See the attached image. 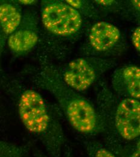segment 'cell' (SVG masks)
<instances>
[{"label": "cell", "instance_id": "6da1fadb", "mask_svg": "<svg viewBox=\"0 0 140 157\" xmlns=\"http://www.w3.org/2000/svg\"><path fill=\"white\" fill-rule=\"evenodd\" d=\"M34 81L56 99L68 123L77 132L88 137L106 134V124L98 109L66 85L55 69L44 67L36 75Z\"/></svg>", "mask_w": 140, "mask_h": 157}, {"label": "cell", "instance_id": "7a4b0ae2", "mask_svg": "<svg viewBox=\"0 0 140 157\" xmlns=\"http://www.w3.org/2000/svg\"><path fill=\"white\" fill-rule=\"evenodd\" d=\"M17 108L26 129L38 138L50 157H62L66 140L56 114L38 91L24 88L17 95Z\"/></svg>", "mask_w": 140, "mask_h": 157}, {"label": "cell", "instance_id": "3957f363", "mask_svg": "<svg viewBox=\"0 0 140 157\" xmlns=\"http://www.w3.org/2000/svg\"><path fill=\"white\" fill-rule=\"evenodd\" d=\"M97 100L106 126V143L127 144L139 140V100L121 98L105 90L99 93Z\"/></svg>", "mask_w": 140, "mask_h": 157}, {"label": "cell", "instance_id": "277c9868", "mask_svg": "<svg viewBox=\"0 0 140 157\" xmlns=\"http://www.w3.org/2000/svg\"><path fill=\"white\" fill-rule=\"evenodd\" d=\"M113 61L85 57L74 59L63 68L60 78L69 87L83 92L91 87L100 76L114 67Z\"/></svg>", "mask_w": 140, "mask_h": 157}, {"label": "cell", "instance_id": "5b68a950", "mask_svg": "<svg viewBox=\"0 0 140 157\" xmlns=\"http://www.w3.org/2000/svg\"><path fill=\"white\" fill-rule=\"evenodd\" d=\"M41 18L48 32L59 36L75 34L83 23L80 13L66 2L59 1H44L42 5Z\"/></svg>", "mask_w": 140, "mask_h": 157}, {"label": "cell", "instance_id": "8992f818", "mask_svg": "<svg viewBox=\"0 0 140 157\" xmlns=\"http://www.w3.org/2000/svg\"><path fill=\"white\" fill-rule=\"evenodd\" d=\"M112 86L119 97L140 100V68L126 65L117 68L112 75Z\"/></svg>", "mask_w": 140, "mask_h": 157}, {"label": "cell", "instance_id": "52a82bcc", "mask_svg": "<svg viewBox=\"0 0 140 157\" xmlns=\"http://www.w3.org/2000/svg\"><path fill=\"white\" fill-rule=\"evenodd\" d=\"M89 41L92 48L99 52L112 48L120 40V30L113 24L100 21L91 27L89 33Z\"/></svg>", "mask_w": 140, "mask_h": 157}, {"label": "cell", "instance_id": "ba28073f", "mask_svg": "<svg viewBox=\"0 0 140 157\" xmlns=\"http://www.w3.org/2000/svg\"><path fill=\"white\" fill-rule=\"evenodd\" d=\"M21 21L22 13L18 7L10 2L0 3V57L6 42Z\"/></svg>", "mask_w": 140, "mask_h": 157}, {"label": "cell", "instance_id": "9c48e42d", "mask_svg": "<svg viewBox=\"0 0 140 157\" xmlns=\"http://www.w3.org/2000/svg\"><path fill=\"white\" fill-rule=\"evenodd\" d=\"M38 35L36 29L29 26L18 27L9 36L7 42L10 50L16 55H23L30 52L37 44Z\"/></svg>", "mask_w": 140, "mask_h": 157}, {"label": "cell", "instance_id": "30bf717a", "mask_svg": "<svg viewBox=\"0 0 140 157\" xmlns=\"http://www.w3.org/2000/svg\"><path fill=\"white\" fill-rule=\"evenodd\" d=\"M117 157H140V139L131 143H106Z\"/></svg>", "mask_w": 140, "mask_h": 157}, {"label": "cell", "instance_id": "8fae6325", "mask_svg": "<svg viewBox=\"0 0 140 157\" xmlns=\"http://www.w3.org/2000/svg\"><path fill=\"white\" fill-rule=\"evenodd\" d=\"M87 157H117L106 146L93 140L83 141Z\"/></svg>", "mask_w": 140, "mask_h": 157}, {"label": "cell", "instance_id": "7c38bea8", "mask_svg": "<svg viewBox=\"0 0 140 157\" xmlns=\"http://www.w3.org/2000/svg\"><path fill=\"white\" fill-rule=\"evenodd\" d=\"M27 150L25 147L18 146L16 149L6 152L0 155V157H24L27 155Z\"/></svg>", "mask_w": 140, "mask_h": 157}, {"label": "cell", "instance_id": "4fadbf2b", "mask_svg": "<svg viewBox=\"0 0 140 157\" xmlns=\"http://www.w3.org/2000/svg\"><path fill=\"white\" fill-rule=\"evenodd\" d=\"M140 27H137L133 32L132 35V42L134 47L139 52L140 50Z\"/></svg>", "mask_w": 140, "mask_h": 157}, {"label": "cell", "instance_id": "5bb4252c", "mask_svg": "<svg viewBox=\"0 0 140 157\" xmlns=\"http://www.w3.org/2000/svg\"><path fill=\"white\" fill-rule=\"evenodd\" d=\"M18 146L10 143L0 141V155L16 149Z\"/></svg>", "mask_w": 140, "mask_h": 157}, {"label": "cell", "instance_id": "9a60e30c", "mask_svg": "<svg viewBox=\"0 0 140 157\" xmlns=\"http://www.w3.org/2000/svg\"><path fill=\"white\" fill-rule=\"evenodd\" d=\"M62 157H75L73 153L71 148L66 144L63 149Z\"/></svg>", "mask_w": 140, "mask_h": 157}, {"label": "cell", "instance_id": "2e32d148", "mask_svg": "<svg viewBox=\"0 0 140 157\" xmlns=\"http://www.w3.org/2000/svg\"><path fill=\"white\" fill-rule=\"evenodd\" d=\"M33 157H47L38 148H35L33 151Z\"/></svg>", "mask_w": 140, "mask_h": 157}, {"label": "cell", "instance_id": "e0dca14e", "mask_svg": "<svg viewBox=\"0 0 140 157\" xmlns=\"http://www.w3.org/2000/svg\"><path fill=\"white\" fill-rule=\"evenodd\" d=\"M96 2H97L98 4H101V5H110L112 4H114V1H96Z\"/></svg>", "mask_w": 140, "mask_h": 157}, {"label": "cell", "instance_id": "ac0fdd59", "mask_svg": "<svg viewBox=\"0 0 140 157\" xmlns=\"http://www.w3.org/2000/svg\"><path fill=\"white\" fill-rule=\"evenodd\" d=\"M19 2L23 4H32L35 3L36 1H20Z\"/></svg>", "mask_w": 140, "mask_h": 157}, {"label": "cell", "instance_id": "d6986e66", "mask_svg": "<svg viewBox=\"0 0 140 157\" xmlns=\"http://www.w3.org/2000/svg\"><path fill=\"white\" fill-rule=\"evenodd\" d=\"M24 157H27V155H25L24 156Z\"/></svg>", "mask_w": 140, "mask_h": 157}]
</instances>
